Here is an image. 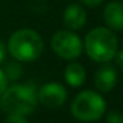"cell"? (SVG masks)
<instances>
[{"mask_svg": "<svg viewBox=\"0 0 123 123\" xmlns=\"http://www.w3.org/2000/svg\"><path fill=\"white\" fill-rule=\"evenodd\" d=\"M8 52L19 62H32L40 58L44 52V41L33 29H19L8 40Z\"/></svg>", "mask_w": 123, "mask_h": 123, "instance_id": "6da1fadb", "label": "cell"}, {"mask_svg": "<svg viewBox=\"0 0 123 123\" xmlns=\"http://www.w3.org/2000/svg\"><path fill=\"white\" fill-rule=\"evenodd\" d=\"M85 50L95 62L111 61L118 52L117 36L106 27L94 28L85 37Z\"/></svg>", "mask_w": 123, "mask_h": 123, "instance_id": "7a4b0ae2", "label": "cell"}, {"mask_svg": "<svg viewBox=\"0 0 123 123\" xmlns=\"http://www.w3.org/2000/svg\"><path fill=\"white\" fill-rule=\"evenodd\" d=\"M37 106V93L31 85H13L0 95V109L7 114L28 115Z\"/></svg>", "mask_w": 123, "mask_h": 123, "instance_id": "3957f363", "label": "cell"}, {"mask_svg": "<svg viewBox=\"0 0 123 123\" xmlns=\"http://www.w3.org/2000/svg\"><path fill=\"white\" fill-rule=\"evenodd\" d=\"M73 117L82 122H94L101 119L106 112V101L94 90L81 91L73 99L70 106Z\"/></svg>", "mask_w": 123, "mask_h": 123, "instance_id": "277c9868", "label": "cell"}, {"mask_svg": "<svg viewBox=\"0 0 123 123\" xmlns=\"http://www.w3.org/2000/svg\"><path fill=\"white\" fill-rule=\"evenodd\" d=\"M53 52L64 60H75L81 56L83 44L81 38L70 31H58L50 40Z\"/></svg>", "mask_w": 123, "mask_h": 123, "instance_id": "5b68a950", "label": "cell"}, {"mask_svg": "<svg viewBox=\"0 0 123 123\" xmlns=\"http://www.w3.org/2000/svg\"><path fill=\"white\" fill-rule=\"evenodd\" d=\"M68 98V91L64 85L58 82H48L38 90L37 93V102L43 106L50 107H61Z\"/></svg>", "mask_w": 123, "mask_h": 123, "instance_id": "8992f818", "label": "cell"}, {"mask_svg": "<svg viewBox=\"0 0 123 123\" xmlns=\"http://www.w3.org/2000/svg\"><path fill=\"white\" fill-rule=\"evenodd\" d=\"M118 81V74L114 66L105 64L94 74V85L102 93H109L115 87Z\"/></svg>", "mask_w": 123, "mask_h": 123, "instance_id": "52a82bcc", "label": "cell"}, {"mask_svg": "<svg viewBox=\"0 0 123 123\" xmlns=\"http://www.w3.org/2000/svg\"><path fill=\"white\" fill-rule=\"evenodd\" d=\"M103 19L107 28L111 31H123V4L111 1L105 7Z\"/></svg>", "mask_w": 123, "mask_h": 123, "instance_id": "ba28073f", "label": "cell"}, {"mask_svg": "<svg viewBox=\"0 0 123 123\" xmlns=\"http://www.w3.org/2000/svg\"><path fill=\"white\" fill-rule=\"evenodd\" d=\"M86 11L80 4H70L64 11V24L70 31H77L85 25Z\"/></svg>", "mask_w": 123, "mask_h": 123, "instance_id": "9c48e42d", "label": "cell"}, {"mask_svg": "<svg viewBox=\"0 0 123 123\" xmlns=\"http://www.w3.org/2000/svg\"><path fill=\"white\" fill-rule=\"evenodd\" d=\"M86 80V72L83 66L78 62H72L65 69V81L72 87H80Z\"/></svg>", "mask_w": 123, "mask_h": 123, "instance_id": "30bf717a", "label": "cell"}, {"mask_svg": "<svg viewBox=\"0 0 123 123\" xmlns=\"http://www.w3.org/2000/svg\"><path fill=\"white\" fill-rule=\"evenodd\" d=\"M21 73H23V68L20 65L19 61H12L8 62L6 66V70H4V74L8 80L11 81H16L21 77Z\"/></svg>", "mask_w": 123, "mask_h": 123, "instance_id": "8fae6325", "label": "cell"}, {"mask_svg": "<svg viewBox=\"0 0 123 123\" xmlns=\"http://www.w3.org/2000/svg\"><path fill=\"white\" fill-rule=\"evenodd\" d=\"M107 123H123V112L118 110H112L106 115Z\"/></svg>", "mask_w": 123, "mask_h": 123, "instance_id": "7c38bea8", "label": "cell"}, {"mask_svg": "<svg viewBox=\"0 0 123 123\" xmlns=\"http://www.w3.org/2000/svg\"><path fill=\"white\" fill-rule=\"evenodd\" d=\"M6 123H28L25 115H16V114H8L6 119Z\"/></svg>", "mask_w": 123, "mask_h": 123, "instance_id": "4fadbf2b", "label": "cell"}, {"mask_svg": "<svg viewBox=\"0 0 123 123\" xmlns=\"http://www.w3.org/2000/svg\"><path fill=\"white\" fill-rule=\"evenodd\" d=\"M8 87V78L6 77L4 72L0 69V95L4 93V90Z\"/></svg>", "mask_w": 123, "mask_h": 123, "instance_id": "5bb4252c", "label": "cell"}, {"mask_svg": "<svg viewBox=\"0 0 123 123\" xmlns=\"http://www.w3.org/2000/svg\"><path fill=\"white\" fill-rule=\"evenodd\" d=\"M114 60H115V64H117V66H118V68H119V69L123 72V49L115 53Z\"/></svg>", "mask_w": 123, "mask_h": 123, "instance_id": "9a60e30c", "label": "cell"}, {"mask_svg": "<svg viewBox=\"0 0 123 123\" xmlns=\"http://www.w3.org/2000/svg\"><path fill=\"white\" fill-rule=\"evenodd\" d=\"M85 6L90 7V8H94V7H98L99 4L103 3V0H81Z\"/></svg>", "mask_w": 123, "mask_h": 123, "instance_id": "2e32d148", "label": "cell"}, {"mask_svg": "<svg viewBox=\"0 0 123 123\" xmlns=\"http://www.w3.org/2000/svg\"><path fill=\"white\" fill-rule=\"evenodd\" d=\"M6 53H7V48L4 45V43L0 40V62H3L6 58Z\"/></svg>", "mask_w": 123, "mask_h": 123, "instance_id": "e0dca14e", "label": "cell"}]
</instances>
